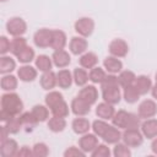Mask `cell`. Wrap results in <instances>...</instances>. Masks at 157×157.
<instances>
[{"instance_id":"26","label":"cell","mask_w":157,"mask_h":157,"mask_svg":"<svg viewBox=\"0 0 157 157\" xmlns=\"http://www.w3.org/2000/svg\"><path fill=\"white\" fill-rule=\"evenodd\" d=\"M78 63L81 65V67L83 69H93L94 66H97V63H98V58L94 53L92 52H86L83 53L82 55H80V59H78Z\"/></svg>"},{"instance_id":"36","label":"cell","mask_w":157,"mask_h":157,"mask_svg":"<svg viewBox=\"0 0 157 157\" xmlns=\"http://www.w3.org/2000/svg\"><path fill=\"white\" fill-rule=\"evenodd\" d=\"M123 90H124L123 91V98H124V101L126 103L134 104V103H136L140 99V93L136 91V88L134 87V85L132 86H129V87H125Z\"/></svg>"},{"instance_id":"23","label":"cell","mask_w":157,"mask_h":157,"mask_svg":"<svg viewBox=\"0 0 157 157\" xmlns=\"http://www.w3.org/2000/svg\"><path fill=\"white\" fill-rule=\"evenodd\" d=\"M71 128L72 131L77 135H83L86 132L90 131L91 129V123L88 119L83 118V117H77L71 121Z\"/></svg>"},{"instance_id":"43","label":"cell","mask_w":157,"mask_h":157,"mask_svg":"<svg viewBox=\"0 0 157 157\" xmlns=\"http://www.w3.org/2000/svg\"><path fill=\"white\" fill-rule=\"evenodd\" d=\"M4 125H5V128L7 129V131L10 132V134H17L21 129H22V123L20 121V119H18V117H13L12 119H10L9 121H6V123H4Z\"/></svg>"},{"instance_id":"20","label":"cell","mask_w":157,"mask_h":157,"mask_svg":"<svg viewBox=\"0 0 157 157\" xmlns=\"http://www.w3.org/2000/svg\"><path fill=\"white\" fill-rule=\"evenodd\" d=\"M39 83L40 87L45 91H52L55 86H58V81H56V72H54L53 70L43 72L42 76L39 77Z\"/></svg>"},{"instance_id":"29","label":"cell","mask_w":157,"mask_h":157,"mask_svg":"<svg viewBox=\"0 0 157 157\" xmlns=\"http://www.w3.org/2000/svg\"><path fill=\"white\" fill-rule=\"evenodd\" d=\"M34 65H36L37 70H39L42 72H47V71H50L52 70V66L54 64H53L52 58H49L45 54H40V55H38L34 59Z\"/></svg>"},{"instance_id":"5","label":"cell","mask_w":157,"mask_h":157,"mask_svg":"<svg viewBox=\"0 0 157 157\" xmlns=\"http://www.w3.org/2000/svg\"><path fill=\"white\" fill-rule=\"evenodd\" d=\"M108 52H109L110 55H113L115 58H124L129 53V45L124 39L115 38L109 43Z\"/></svg>"},{"instance_id":"39","label":"cell","mask_w":157,"mask_h":157,"mask_svg":"<svg viewBox=\"0 0 157 157\" xmlns=\"http://www.w3.org/2000/svg\"><path fill=\"white\" fill-rule=\"evenodd\" d=\"M34 56H36L34 49H32L31 47L27 45L16 58H17V60H18L20 63H22V64H29V63L34 59Z\"/></svg>"},{"instance_id":"46","label":"cell","mask_w":157,"mask_h":157,"mask_svg":"<svg viewBox=\"0 0 157 157\" xmlns=\"http://www.w3.org/2000/svg\"><path fill=\"white\" fill-rule=\"evenodd\" d=\"M118 86H119V82H118V76H115V74H108L103 80V82L101 83V88H110V87H118Z\"/></svg>"},{"instance_id":"41","label":"cell","mask_w":157,"mask_h":157,"mask_svg":"<svg viewBox=\"0 0 157 157\" xmlns=\"http://www.w3.org/2000/svg\"><path fill=\"white\" fill-rule=\"evenodd\" d=\"M20 121L22 123V126H28V128H33L38 124V121L36 120V118L33 117L32 112H22L18 115Z\"/></svg>"},{"instance_id":"17","label":"cell","mask_w":157,"mask_h":157,"mask_svg":"<svg viewBox=\"0 0 157 157\" xmlns=\"http://www.w3.org/2000/svg\"><path fill=\"white\" fill-rule=\"evenodd\" d=\"M121 137H123V132L120 131V129L112 124L109 125V128L105 130V132L101 139L108 145H115L117 142H120Z\"/></svg>"},{"instance_id":"9","label":"cell","mask_w":157,"mask_h":157,"mask_svg":"<svg viewBox=\"0 0 157 157\" xmlns=\"http://www.w3.org/2000/svg\"><path fill=\"white\" fill-rule=\"evenodd\" d=\"M87 48H88V42H87V39L85 37L76 36V37H72L70 39L69 49H70L71 54H74V55H82L83 53L87 52Z\"/></svg>"},{"instance_id":"4","label":"cell","mask_w":157,"mask_h":157,"mask_svg":"<svg viewBox=\"0 0 157 157\" xmlns=\"http://www.w3.org/2000/svg\"><path fill=\"white\" fill-rule=\"evenodd\" d=\"M75 32L81 37H90L94 31V21L91 17H80L74 25Z\"/></svg>"},{"instance_id":"30","label":"cell","mask_w":157,"mask_h":157,"mask_svg":"<svg viewBox=\"0 0 157 157\" xmlns=\"http://www.w3.org/2000/svg\"><path fill=\"white\" fill-rule=\"evenodd\" d=\"M47 125H48V129L52 132H61L66 128V120H65V118H60V117L53 115L52 118L48 119V124Z\"/></svg>"},{"instance_id":"31","label":"cell","mask_w":157,"mask_h":157,"mask_svg":"<svg viewBox=\"0 0 157 157\" xmlns=\"http://www.w3.org/2000/svg\"><path fill=\"white\" fill-rule=\"evenodd\" d=\"M72 77H74V82L76 86L78 87H83L87 85V82L90 81L88 77V72L86 71V69L83 67H76L72 72Z\"/></svg>"},{"instance_id":"11","label":"cell","mask_w":157,"mask_h":157,"mask_svg":"<svg viewBox=\"0 0 157 157\" xmlns=\"http://www.w3.org/2000/svg\"><path fill=\"white\" fill-rule=\"evenodd\" d=\"M37 75H38L37 67H33L29 64H23L17 70V77L22 82H32L37 78Z\"/></svg>"},{"instance_id":"10","label":"cell","mask_w":157,"mask_h":157,"mask_svg":"<svg viewBox=\"0 0 157 157\" xmlns=\"http://www.w3.org/2000/svg\"><path fill=\"white\" fill-rule=\"evenodd\" d=\"M70 109L76 117H85L91 112V104H88L86 101L77 96L71 101Z\"/></svg>"},{"instance_id":"55","label":"cell","mask_w":157,"mask_h":157,"mask_svg":"<svg viewBox=\"0 0 157 157\" xmlns=\"http://www.w3.org/2000/svg\"><path fill=\"white\" fill-rule=\"evenodd\" d=\"M1 1H2V2H5V1H7V0H1Z\"/></svg>"},{"instance_id":"40","label":"cell","mask_w":157,"mask_h":157,"mask_svg":"<svg viewBox=\"0 0 157 157\" xmlns=\"http://www.w3.org/2000/svg\"><path fill=\"white\" fill-rule=\"evenodd\" d=\"M109 125H110V124H108L105 120H103V119H97V120H94V121L92 123L91 129L93 130V132H94L98 137H102L103 134L105 132V130L109 128Z\"/></svg>"},{"instance_id":"12","label":"cell","mask_w":157,"mask_h":157,"mask_svg":"<svg viewBox=\"0 0 157 157\" xmlns=\"http://www.w3.org/2000/svg\"><path fill=\"white\" fill-rule=\"evenodd\" d=\"M102 90V99L109 104H118L121 99V92L120 87H110V88H101Z\"/></svg>"},{"instance_id":"21","label":"cell","mask_w":157,"mask_h":157,"mask_svg":"<svg viewBox=\"0 0 157 157\" xmlns=\"http://www.w3.org/2000/svg\"><path fill=\"white\" fill-rule=\"evenodd\" d=\"M115 113V109H114V105L113 104H109L107 102H101L99 104H97L96 107V115L99 118V119H103V120H112L113 115Z\"/></svg>"},{"instance_id":"44","label":"cell","mask_w":157,"mask_h":157,"mask_svg":"<svg viewBox=\"0 0 157 157\" xmlns=\"http://www.w3.org/2000/svg\"><path fill=\"white\" fill-rule=\"evenodd\" d=\"M33 156L36 157H47L49 155V147L44 142H37L32 147Z\"/></svg>"},{"instance_id":"32","label":"cell","mask_w":157,"mask_h":157,"mask_svg":"<svg viewBox=\"0 0 157 157\" xmlns=\"http://www.w3.org/2000/svg\"><path fill=\"white\" fill-rule=\"evenodd\" d=\"M31 112L38 123H43V121H47L49 119V108L47 105L36 104V105H33Z\"/></svg>"},{"instance_id":"54","label":"cell","mask_w":157,"mask_h":157,"mask_svg":"<svg viewBox=\"0 0 157 157\" xmlns=\"http://www.w3.org/2000/svg\"><path fill=\"white\" fill-rule=\"evenodd\" d=\"M156 82H157V72H156Z\"/></svg>"},{"instance_id":"1","label":"cell","mask_w":157,"mask_h":157,"mask_svg":"<svg viewBox=\"0 0 157 157\" xmlns=\"http://www.w3.org/2000/svg\"><path fill=\"white\" fill-rule=\"evenodd\" d=\"M0 104H1V109L11 114L12 117H18L23 112V102L21 97L13 91L4 93L1 96Z\"/></svg>"},{"instance_id":"22","label":"cell","mask_w":157,"mask_h":157,"mask_svg":"<svg viewBox=\"0 0 157 157\" xmlns=\"http://www.w3.org/2000/svg\"><path fill=\"white\" fill-rule=\"evenodd\" d=\"M103 66L108 74H119L123 70L121 60L113 55H109L103 60Z\"/></svg>"},{"instance_id":"8","label":"cell","mask_w":157,"mask_h":157,"mask_svg":"<svg viewBox=\"0 0 157 157\" xmlns=\"http://www.w3.org/2000/svg\"><path fill=\"white\" fill-rule=\"evenodd\" d=\"M97 145H98V136L94 132L93 134L86 132L78 140V147L85 153H91L97 147Z\"/></svg>"},{"instance_id":"27","label":"cell","mask_w":157,"mask_h":157,"mask_svg":"<svg viewBox=\"0 0 157 157\" xmlns=\"http://www.w3.org/2000/svg\"><path fill=\"white\" fill-rule=\"evenodd\" d=\"M135 78H136V75L131 70H121L118 75V82L121 88L132 86L135 82Z\"/></svg>"},{"instance_id":"3","label":"cell","mask_w":157,"mask_h":157,"mask_svg":"<svg viewBox=\"0 0 157 157\" xmlns=\"http://www.w3.org/2000/svg\"><path fill=\"white\" fill-rule=\"evenodd\" d=\"M144 139L145 136L140 129H124L123 137H121L123 142L128 145L130 148L141 146L144 142Z\"/></svg>"},{"instance_id":"37","label":"cell","mask_w":157,"mask_h":157,"mask_svg":"<svg viewBox=\"0 0 157 157\" xmlns=\"http://www.w3.org/2000/svg\"><path fill=\"white\" fill-rule=\"evenodd\" d=\"M61 101H64V97H63V94H61L60 92H58V91H49V92L47 93L45 98H44L45 105H47L49 109H52L54 105H56V104L60 103Z\"/></svg>"},{"instance_id":"13","label":"cell","mask_w":157,"mask_h":157,"mask_svg":"<svg viewBox=\"0 0 157 157\" xmlns=\"http://www.w3.org/2000/svg\"><path fill=\"white\" fill-rule=\"evenodd\" d=\"M78 97L92 105L98 101V90L94 85H86L80 90Z\"/></svg>"},{"instance_id":"15","label":"cell","mask_w":157,"mask_h":157,"mask_svg":"<svg viewBox=\"0 0 157 157\" xmlns=\"http://www.w3.org/2000/svg\"><path fill=\"white\" fill-rule=\"evenodd\" d=\"M140 129L146 139L152 140V139L157 137V119H155V118L145 119L141 123Z\"/></svg>"},{"instance_id":"35","label":"cell","mask_w":157,"mask_h":157,"mask_svg":"<svg viewBox=\"0 0 157 157\" xmlns=\"http://www.w3.org/2000/svg\"><path fill=\"white\" fill-rule=\"evenodd\" d=\"M105 76H107L105 70L102 69V67H99V66H94V67L91 69L90 72H88L90 81H91L92 83H99V85H101V83L103 82V80L105 78Z\"/></svg>"},{"instance_id":"14","label":"cell","mask_w":157,"mask_h":157,"mask_svg":"<svg viewBox=\"0 0 157 157\" xmlns=\"http://www.w3.org/2000/svg\"><path fill=\"white\" fill-rule=\"evenodd\" d=\"M20 147L16 140L13 139H6L5 141L0 142V153L2 157H13L17 155Z\"/></svg>"},{"instance_id":"50","label":"cell","mask_w":157,"mask_h":157,"mask_svg":"<svg viewBox=\"0 0 157 157\" xmlns=\"http://www.w3.org/2000/svg\"><path fill=\"white\" fill-rule=\"evenodd\" d=\"M16 156L17 157H29V156H33V151L28 146H22L18 150V152H17Z\"/></svg>"},{"instance_id":"53","label":"cell","mask_w":157,"mask_h":157,"mask_svg":"<svg viewBox=\"0 0 157 157\" xmlns=\"http://www.w3.org/2000/svg\"><path fill=\"white\" fill-rule=\"evenodd\" d=\"M151 94H152V97H153L155 99H157V82L152 86V88H151Z\"/></svg>"},{"instance_id":"38","label":"cell","mask_w":157,"mask_h":157,"mask_svg":"<svg viewBox=\"0 0 157 157\" xmlns=\"http://www.w3.org/2000/svg\"><path fill=\"white\" fill-rule=\"evenodd\" d=\"M70 110H71V109H70L69 104L65 102V99L61 101L60 103H58L56 105H54V107L50 109V112H52L53 115L60 117V118H66V117L70 114Z\"/></svg>"},{"instance_id":"48","label":"cell","mask_w":157,"mask_h":157,"mask_svg":"<svg viewBox=\"0 0 157 157\" xmlns=\"http://www.w3.org/2000/svg\"><path fill=\"white\" fill-rule=\"evenodd\" d=\"M85 156L86 153L80 147H75V146H70L64 152V157H85Z\"/></svg>"},{"instance_id":"2","label":"cell","mask_w":157,"mask_h":157,"mask_svg":"<svg viewBox=\"0 0 157 157\" xmlns=\"http://www.w3.org/2000/svg\"><path fill=\"white\" fill-rule=\"evenodd\" d=\"M6 31L12 37H21L27 32V22L22 17H11L6 22Z\"/></svg>"},{"instance_id":"51","label":"cell","mask_w":157,"mask_h":157,"mask_svg":"<svg viewBox=\"0 0 157 157\" xmlns=\"http://www.w3.org/2000/svg\"><path fill=\"white\" fill-rule=\"evenodd\" d=\"M9 136H10V132L7 131V129L5 128V125H1L0 126V142H2L6 139H9Z\"/></svg>"},{"instance_id":"34","label":"cell","mask_w":157,"mask_h":157,"mask_svg":"<svg viewBox=\"0 0 157 157\" xmlns=\"http://www.w3.org/2000/svg\"><path fill=\"white\" fill-rule=\"evenodd\" d=\"M27 47V39L21 36V37H13L11 39V48H10V53L15 56H17L25 48Z\"/></svg>"},{"instance_id":"24","label":"cell","mask_w":157,"mask_h":157,"mask_svg":"<svg viewBox=\"0 0 157 157\" xmlns=\"http://www.w3.org/2000/svg\"><path fill=\"white\" fill-rule=\"evenodd\" d=\"M56 81H58V86L60 88H70L72 82H74V77H72V74L67 70V69H61L56 72Z\"/></svg>"},{"instance_id":"28","label":"cell","mask_w":157,"mask_h":157,"mask_svg":"<svg viewBox=\"0 0 157 157\" xmlns=\"http://www.w3.org/2000/svg\"><path fill=\"white\" fill-rule=\"evenodd\" d=\"M17 85H18V80H17L16 76H13L11 74L2 75L1 81H0V86H1L2 91L12 92V91H15L17 88Z\"/></svg>"},{"instance_id":"45","label":"cell","mask_w":157,"mask_h":157,"mask_svg":"<svg viewBox=\"0 0 157 157\" xmlns=\"http://www.w3.org/2000/svg\"><path fill=\"white\" fill-rule=\"evenodd\" d=\"M110 150L105 144H98L97 147L91 152L92 157H109L110 156Z\"/></svg>"},{"instance_id":"33","label":"cell","mask_w":157,"mask_h":157,"mask_svg":"<svg viewBox=\"0 0 157 157\" xmlns=\"http://www.w3.org/2000/svg\"><path fill=\"white\" fill-rule=\"evenodd\" d=\"M16 69V61L9 55H1L0 58V72L2 75L11 74Z\"/></svg>"},{"instance_id":"18","label":"cell","mask_w":157,"mask_h":157,"mask_svg":"<svg viewBox=\"0 0 157 157\" xmlns=\"http://www.w3.org/2000/svg\"><path fill=\"white\" fill-rule=\"evenodd\" d=\"M152 81L148 76L146 75H140V76H136L135 78V82H134V87L136 88V91L140 93V96H144V94H147L148 92H151V88H152Z\"/></svg>"},{"instance_id":"7","label":"cell","mask_w":157,"mask_h":157,"mask_svg":"<svg viewBox=\"0 0 157 157\" xmlns=\"http://www.w3.org/2000/svg\"><path fill=\"white\" fill-rule=\"evenodd\" d=\"M137 114L141 119H150L157 114V104L153 99H144L137 108Z\"/></svg>"},{"instance_id":"16","label":"cell","mask_w":157,"mask_h":157,"mask_svg":"<svg viewBox=\"0 0 157 157\" xmlns=\"http://www.w3.org/2000/svg\"><path fill=\"white\" fill-rule=\"evenodd\" d=\"M52 60H53V64L56 67L64 69V67L69 66V64L71 63V56L65 49H60V50H54L53 52Z\"/></svg>"},{"instance_id":"6","label":"cell","mask_w":157,"mask_h":157,"mask_svg":"<svg viewBox=\"0 0 157 157\" xmlns=\"http://www.w3.org/2000/svg\"><path fill=\"white\" fill-rule=\"evenodd\" d=\"M52 36H53V29L39 28L33 34V43L38 48H48V47H50Z\"/></svg>"},{"instance_id":"49","label":"cell","mask_w":157,"mask_h":157,"mask_svg":"<svg viewBox=\"0 0 157 157\" xmlns=\"http://www.w3.org/2000/svg\"><path fill=\"white\" fill-rule=\"evenodd\" d=\"M10 48H11V40L7 39L6 36H1L0 37V54L6 55L10 52Z\"/></svg>"},{"instance_id":"52","label":"cell","mask_w":157,"mask_h":157,"mask_svg":"<svg viewBox=\"0 0 157 157\" xmlns=\"http://www.w3.org/2000/svg\"><path fill=\"white\" fill-rule=\"evenodd\" d=\"M151 150L155 155H157V137L152 139V144H151Z\"/></svg>"},{"instance_id":"47","label":"cell","mask_w":157,"mask_h":157,"mask_svg":"<svg viewBox=\"0 0 157 157\" xmlns=\"http://www.w3.org/2000/svg\"><path fill=\"white\" fill-rule=\"evenodd\" d=\"M141 118L139 117V114H134L130 113L129 115V120H128V126L126 129H140L141 126Z\"/></svg>"},{"instance_id":"19","label":"cell","mask_w":157,"mask_h":157,"mask_svg":"<svg viewBox=\"0 0 157 157\" xmlns=\"http://www.w3.org/2000/svg\"><path fill=\"white\" fill-rule=\"evenodd\" d=\"M66 44H67V37L65 32L61 29H53L50 48L53 50H60V49H64Z\"/></svg>"},{"instance_id":"42","label":"cell","mask_w":157,"mask_h":157,"mask_svg":"<svg viewBox=\"0 0 157 157\" xmlns=\"http://www.w3.org/2000/svg\"><path fill=\"white\" fill-rule=\"evenodd\" d=\"M113 155L115 157H130L131 151H130V147L124 142H117L113 150Z\"/></svg>"},{"instance_id":"25","label":"cell","mask_w":157,"mask_h":157,"mask_svg":"<svg viewBox=\"0 0 157 157\" xmlns=\"http://www.w3.org/2000/svg\"><path fill=\"white\" fill-rule=\"evenodd\" d=\"M129 115H130V112H126L124 109H120V110H118V112L114 113V115L112 118V124L114 126L119 128V129H126Z\"/></svg>"}]
</instances>
